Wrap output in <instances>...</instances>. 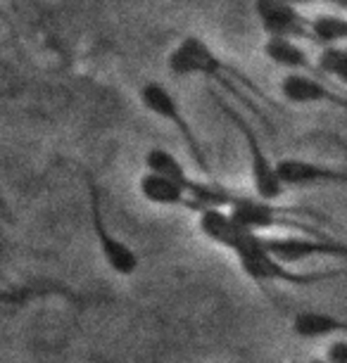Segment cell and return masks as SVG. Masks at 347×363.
Instances as JSON below:
<instances>
[{"label":"cell","instance_id":"1","mask_svg":"<svg viewBox=\"0 0 347 363\" xmlns=\"http://www.w3.org/2000/svg\"><path fill=\"white\" fill-rule=\"evenodd\" d=\"M167 69L172 72V77L176 79H188V77L207 79V81L212 79L216 86H221L224 91L231 93V98H236L241 105L248 107L257 119L269 124V119L253 102L255 98H262L260 88L248 77H243L241 72L231 69L219 55L214 52V48L209 45L207 40H202L200 36H195V33L183 36L179 43L172 48V52L167 55Z\"/></svg>","mask_w":347,"mask_h":363},{"label":"cell","instance_id":"2","mask_svg":"<svg viewBox=\"0 0 347 363\" xmlns=\"http://www.w3.org/2000/svg\"><path fill=\"white\" fill-rule=\"evenodd\" d=\"M241 271L255 283H281V285H292V287H309L316 283H326V280H336L347 276V269L338 271H295L288 264H283L281 259H276L264 245V235L260 233H248L241 247L233 252Z\"/></svg>","mask_w":347,"mask_h":363},{"label":"cell","instance_id":"3","mask_svg":"<svg viewBox=\"0 0 347 363\" xmlns=\"http://www.w3.org/2000/svg\"><path fill=\"white\" fill-rule=\"evenodd\" d=\"M212 100L216 102V107L221 109V114L233 124L238 135L243 138V145L248 150V160H250V174H253V186L255 193L264 202H274L283 195L285 186L278 178L276 162H271V157L267 155V147L262 145L260 135L253 128V124L248 121V116L241 114L233 105H228L226 100L219 98L216 93H212Z\"/></svg>","mask_w":347,"mask_h":363},{"label":"cell","instance_id":"4","mask_svg":"<svg viewBox=\"0 0 347 363\" xmlns=\"http://www.w3.org/2000/svg\"><path fill=\"white\" fill-rule=\"evenodd\" d=\"M138 98H141V105L145 107L148 112L155 114L162 121H167V124H172L176 131H179L181 140L186 143L190 157H193V162L197 164V169L205 176H209V181H214L212 167H209V157L205 152V147H202V143L197 140L193 126H190V121L186 119V114H183V109L179 105V100L174 98V93L169 91L165 84H160V81H148V84L141 86Z\"/></svg>","mask_w":347,"mask_h":363},{"label":"cell","instance_id":"5","mask_svg":"<svg viewBox=\"0 0 347 363\" xmlns=\"http://www.w3.org/2000/svg\"><path fill=\"white\" fill-rule=\"evenodd\" d=\"M86 190H88V214H91V228L95 235V242H98V250L103 255L107 269L117 276H133L136 271L141 269V257L128 247L126 242L114 235V233L107 228L105 221V211H103V200H100V188L98 183L93 181L91 174H86Z\"/></svg>","mask_w":347,"mask_h":363},{"label":"cell","instance_id":"6","mask_svg":"<svg viewBox=\"0 0 347 363\" xmlns=\"http://www.w3.org/2000/svg\"><path fill=\"white\" fill-rule=\"evenodd\" d=\"M228 211L238 223L253 233H260V235H262V230H269V228H292V230L304 233V235H324L314 225L302 223V221H297V218H290V214H297L295 209L276 207V204L264 202L260 197L236 195V200L228 207Z\"/></svg>","mask_w":347,"mask_h":363},{"label":"cell","instance_id":"7","mask_svg":"<svg viewBox=\"0 0 347 363\" xmlns=\"http://www.w3.org/2000/svg\"><path fill=\"white\" fill-rule=\"evenodd\" d=\"M264 245L276 259L283 264H297L307 259L324 257V259H343L347 262V242L326 238V235H283V238H264Z\"/></svg>","mask_w":347,"mask_h":363},{"label":"cell","instance_id":"8","mask_svg":"<svg viewBox=\"0 0 347 363\" xmlns=\"http://www.w3.org/2000/svg\"><path fill=\"white\" fill-rule=\"evenodd\" d=\"M255 15L267 38H290V40H314L312 38V19L300 8L285 0H255Z\"/></svg>","mask_w":347,"mask_h":363},{"label":"cell","instance_id":"9","mask_svg":"<svg viewBox=\"0 0 347 363\" xmlns=\"http://www.w3.org/2000/svg\"><path fill=\"white\" fill-rule=\"evenodd\" d=\"M278 178L285 188H307V186H347V169L331 164L285 157L276 162Z\"/></svg>","mask_w":347,"mask_h":363},{"label":"cell","instance_id":"10","mask_svg":"<svg viewBox=\"0 0 347 363\" xmlns=\"http://www.w3.org/2000/svg\"><path fill=\"white\" fill-rule=\"evenodd\" d=\"M278 91L292 105H333L347 112V98L312 74H285Z\"/></svg>","mask_w":347,"mask_h":363},{"label":"cell","instance_id":"11","mask_svg":"<svg viewBox=\"0 0 347 363\" xmlns=\"http://www.w3.org/2000/svg\"><path fill=\"white\" fill-rule=\"evenodd\" d=\"M197 230L205 235L209 242H214L216 247L233 252L241 247L245 235L253 230H248L231 216L228 209H205L202 214H197Z\"/></svg>","mask_w":347,"mask_h":363},{"label":"cell","instance_id":"12","mask_svg":"<svg viewBox=\"0 0 347 363\" xmlns=\"http://www.w3.org/2000/svg\"><path fill=\"white\" fill-rule=\"evenodd\" d=\"M138 193L145 202L158 204V207L186 209L197 214V202L193 200V195L188 193V188L179 186L176 181H169L165 176L145 171V174L138 178Z\"/></svg>","mask_w":347,"mask_h":363},{"label":"cell","instance_id":"13","mask_svg":"<svg viewBox=\"0 0 347 363\" xmlns=\"http://www.w3.org/2000/svg\"><path fill=\"white\" fill-rule=\"evenodd\" d=\"M264 57L271 60L276 67L290 69V74H312L319 77L324 74L319 69V65H314L309 60L307 50L300 45V40H290V38H267L262 45Z\"/></svg>","mask_w":347,"mask_h":363},{"label":"cell","instance_id":"14","mask_svg":"<svg viewBox=\"0 0 347 363\" xmlns=\"http://www.w3.org/2000/svg\"><path fill=\"white\" fill-rule=\"evenodd\" d=\"M45 297H60L77 306L91 304L93 301V297H84V294L74 292L70 287L53 283V280H38V283H31L24 287H8L3 294V301L5 304H26V301H31V299H45Z\"/></svg>","mask_w":347,"mask_h":363},{"label":"cell","instance_id":"15","mask_svg":"<svg viewBox=\"0 0 347 363\" xmlns=\"http://www.w3.org/2000/svg\"><path fill=\"white\" fill-rule=\"evenodd\" d=\"M292 333L302 340H319L331 335H347V318L326 311H302L292 318Z\"/></svg>","mask_w":347,"mask_h":363},{"label":"cell","instance_id":"16","mask_svg":"<svg viewBox=\"0 0 347 363\" xmlns=\"http://www.w3.org/2000/svg\"><path fill=\"white\" fill-rule=\"evenodd\" d=\"M145 171L158 174V176H165V178H169V181H176L179 186L188 188V193H190V186H193V181H195V178L188 174V169L179 162V157L167 152V150H162V147H150L145 152Z\"/></svg>","mask_w":347,"mask_h":363},{"label":"cell","instance_id":"17","mask_svg":"<svg viewBox=\"0 0 347 363\" xmlns=\"http://www.w3.org/2000/svg\"><path fill=\"white\" fill-rule=\"evenodd\" d=\"M312 43L319 48H333L347 40V17L343 15H316L312 19Z\"/></svg>","mask_w":347,"mask_h":363},{"label":"cell","instance_id":"18","mask_svg":"<svg viewBox=\"0 0 347 363\" xmlns=\"http://www.w3.org/2000/svg\"><path fill=\"white\" fill-rule=\"evenodd\" d=\"M319 69L324 72V77L336 79L338 84L347 86V48L333 45V48H321L316 60Z\"/></svg>","mask_w":347,"mask_h":363},{"label":"cell","instance_id":"19","mask_svg":"<svg viewBox=\"0 0 347 363\" xmlns=\"http://www.w3.org/2000/svg\"><path fill=\"white\" fill-rule=\"evenodd\" d=\"M326 361L331 363H347V340L331 342L326 349Z\"/></svg>","mask_w":347,"mask_h":363},{"label":"cell","instance_id":"20","mask_svg":"<svg viewBox=\"0 0 347 363\" xmlns=\"http://www.w3.org/2000/svg\"><path fill=\"white\" fill-rule=\"evenodd\" d=\"M285 3L295 5V8H309V5H331L338 10V0H285Z\"/></svg>","mask_w":347,"mask_h":363},{"label":"cell","instance_id":"21","mask_svg":"<svg viewBox=\"0 0 347 363\" xmlns=\"http://www.w3.org/2000/svg\"><path fill=\"white\" fill-rule=\"evenodd\" d=\"M338 10H345L347 12V0H338Z\"/></svg>","mask_w":347,"mask_h":363},{"label":"cell","instance_id":"22","mask_svg":"<svg viewBox=\"0 0 347 363\" xmlns=\"http://www.w3.org/2000/svg\"><path fill=\"white\" fill-rule=\"evenodd\" d=\"M309 363H331V361H326V359H314V361H309Z\"/></svg>","mask_w":347,"mask_h":363}]
</instances>
